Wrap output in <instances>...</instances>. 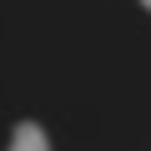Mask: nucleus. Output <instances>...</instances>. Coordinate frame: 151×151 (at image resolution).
Masks as SVG:
<instances>
[{
	"label": "nucleus",
	"instance_id": "nucleus-1",
	"mask_svg": "<svg viewBox=\"0 0 151 151\" xmlns=\"http://www.w3.org/2000/svg\"><path fill=\"white\" fill-rule=\"evenodd\" d=\"M5 151H50V141H45V131L35 126V121H20L15 131H10V146Z\"/></svg>",
	"mask_w": 151,
	"mask_h": 151
},
{
	"label": "nucleus",
	"instance_id": "nucleus-2",
	"mask_svg": "<svg viewBox=\"0 0 151 151\" xmlns=\"http://www.w3.org/2000/svg\"><path fill=\"white\" fill-rule=\"evenodd\" d=\"M141 5H146V10H151V0H141Z\"/></svg>",
	"mask_w": 151,
	"mask_h": 151
}]
</instances>
